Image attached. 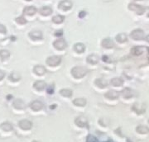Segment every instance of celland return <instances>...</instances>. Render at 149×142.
I'll list each match as a JSON object with an SVG mask.
<instances>
[{
  "mask_svg": "<svg viewBox=\"0 0 149 142\" xmlns=\"http://www.w3.org/2000/svg\"><path fill=\"white\" fill-rule=\"evenodd\" d=\"M102 46L105 49H113L114 48V43L109 38H105L102 41Z\"/></svg>",
  "mask_w": 149,
  "mask_h": 142,
  "instance_id": "20",
  "label": "cell"
},
{
  "mask_svg": "<svg viewBox=\"0 0 149 142\" xmlns=\"http://www.w3.org/2000/svg\"><path fill=\"white\" fill-rule=\"evenodd\" d=\"M144 40L146 41V42H148V43H149V34L148 35V36H146L145 37V38H144Z\"/></svg>",
  "mask_w": 149,
  "mask_h": 142,
  "instance_id": "37",
  "label": "cell"
},
{
  "mask_svg": "<svg viewBox=\"0 0 149 142\" xmlns=\"http://www.w3.org/2000/svg\"><path fill=\"white\" fill-rule=\"evenodd\" d=\"M0 33L1 34H3V35H5L6 33H7V28H6V26L4 25H3V24H1V23H0Z\"/></svg>",
  "mask_w": 149,
  "mask_h": 142,
  "instance_id": "35",
  "label": "cell"
},
{
  "mask_svg": "<svg viewBox=\"0 0 149 142\" xmlns=\"http://www.w3.org/2000/svg\"><path fill=\"white\" fill-rule=\"evenodd\" d=\"M146 50V47L144 46H134L131 50H130V52L133 55V56H141L143 54L144 51Z\"/></svg>",
  "mask_w": 149,
  "mask_h": 142,
  "instance_id": "14",
  "label": "cell"
},
{
  "mask_svg": "<svg viewBox=\"0 0 149 142\" xmlns=\"http://www.w3.org/2000/svg\"><path fill=\"white\" fill-rule=\"evenodd\" d=\"M27 1H32V0H27Z\"/></svg>",
  "mask_w": 149,
  "mask_h": 142,
  "instance_id": "43",
  "label": "cell"
},
{
  "mask_svg": "<svg viewBox=\"0 0 149 142\" xmlns=\"http://www.w3.org/2000/svg\"><path fill=\"white\" fill-rule=\"evenodd\" d=\"M21 79V76L20 74L17 72H13L11 73L10 75L8 76V81L9 82H12V83H17L18 81H20Z\"/></svg>",
  "mask_w": 149,
  "mask_h": 142,
  "instance_id": "26",
  "label": "cell"
},
{
  "mask_svg": "<svg viewBox=\"0 0 149 142\" xmlns=\"http://www.w3.org/2000/svg\"><path fill=\"white\" fill-rule=\"evenodd\" d=\"M148 17H149V13H148Z\"/></svg>",
  "mask_w": 149,
  "mask_h": 142,
  "instance_id": "42",
  "label": "cell"
},
{
  "mask_svg": "<svg viewBox=\"0 0 149 142\" xmlns=\"http://www.w3.org/2000/svg\"><path fill=\"white\" fill-rule=\"evenodd\" d=\"M13 108L15 111H18V112H23L26 110V104L23 101L17 98L13 102Z\"/></svg>",
  "mask_w": 149,
  "mask_h": 142,
  "instance_id": "8",
  "label": "cell"
},
{
  "mask_svg": "<svg viewBox=\"0 0 149 142\" xmlns=\"http://www.w3.org/2000/svg\"><path fill=\"white\" fill-rule=\"evenodd\" d=\"M33 72L37 74V75L41 76V75H43V74H46L47 70H46L45 67L42 66V65H36V66L33 68Z\"/></svg>",
  "mask_w": 149,
  "mask_h": 142,
  "instance_id": "23",
  "label": "cell"
},
{
  "mask_svg": "<svg viewBox=\"0 0 149 142\" xmlns=\"http://www.w3.org/2000/svg\"><path fill=\"white\" fill-rule=\"evenodd\" d=\"M88 73V69L83 66H75L71 69V74L75 79H81Z\"/></svg>",
  "mask_w": 149,
  "mask_h": 142,
  "instance_id": "3",
  "label": "cell"
},
{
  "mask_svg": "<svg viewBox=\"0 0 149 142\" xmlns=\"http://www.w3.org/2000/svg\"><path fill=\"white\" fill-rule=\"evenodd\" d=\"M73 6V3L70 0H62L58 4V8L61 9V10L63 11H68L70 9H71Z\"/></svg>",
  "mask_w": 149,
  "mask_h": 142,
  "instance_id": "13",
  "label": "cell"
},
{
  "mask_svg": "<svg viewBox=\"0 0 149 142\" xmlns=\"http://www.w3.org/2000/svg\"><path fill=\"white\" fill-rule=\"evenodd\" d=\"M87 62L91 64H97L99 62V57L96 55H91L87 57Z\"/></svg>",
  "mask_w": 149,
  "mask_h": 142,
  "instance_id": "28",
  "label": "cell"
},
{
  "mask_svg": "<svg viewBox=\"0 0 149 142\" xmlns=\"http://www.w3.org/2000/svg\"><path fill=\"white\" fill-rule=\"evenodd\" d=\"M104 98L112 103H116L119 99V93L116 90H109L104 94Z\"/></svg>",
  "mask_w": 149,
  "mask_h": 142,
  "instance_id": "4",
  "label": "cell"
},
{
  "mask_svg": "<svg viewBox=\"0 0 149 142\" xmlns=\"http://www.w3.org/2000/svg\"><path fill=\"white\" fill-rule=\"evenodd\" d=\"M16 22L17 23H18V24H20V25H24V24H26V23H27V20L25 19V17H24L21 16V17H17Z\"/></svg>",
  "mask_w": 149,
  "mask_h": 142,
  "instance_id": "33",
  "label": "cell"
},
{
  "mask_svg": "<svg viewBox=\"0 0 149 142\" xmlns=\"http://www.w3.org/2000/svg\"><path fill=\"white\" fill-rule=\"evenodd\" d=\"M86 142H99V141L97 140V138H95L93 136H89L87 137V141Z\"/></svg>",
  "mask_w": 149,
  "mask_h": 142,
  "instance_id": "34",
  "label": "cell"
},
{
  "mask_svg": "<svg viewBox=\"0 0 149 142\" xmlns=\"http://www.w3.org/2000/svg\"><path fill=\"white\" fill-rule=\"evenodd\" d=\"M115 39H116L118 43H119V44H125V43L128 42V36L125 33H119V34H118L116 37H115Z\"/></svg>",
  "mask_w": 149,
  "mask_h": 142,
  "instance_id": "22",
  "label": "cell"
},
{
  "mask_svg": "<svg viewBox=\"0 0 149 142\" xmlns=\"http://www.w3.org/2000/svg\"><path fill=\"white\" fill-rule=\"evenodd\" d=\"M60 94L64 98H70V97H72L73 93L71 90L68 89H63L60 91Z\"/></svg>",
  "mask_w": 149,
  "mask_h": 142,
  "instance_id": "30",
  "label": "cell"
},
{
  "mask_svg": "<svg viewBox=\"0 0 149 142\" xmlns=\"http://www.w3.org/2000/svg\"><path fill=\"white\" fill-rule=\"evenodd\" d=\"M10 57V52L7 50H1L0 51V59L2 60H5Z\"/></svg>",
  "mask_w": 149,
  "mask_h": 142,
  "instance_id": "31",
  "label": "cell"
},
{
  "mask_svg": "<svg viewBox=\"0 0 149 142\" xmlns=\"http://www.w3.org/2000/svg\"><path fill=\"white\" fill-rule=\"evenodd\" d=\"M74 51L77 53H83L85 51V46L82 43H76L74 46Z\"/></svg>",
  "mask_w": 149,
  "mask_h": 142,
  "instance_id": "29",
  "label": "cell"
},
{
  "mask_svg": "<svg viewBox=\"0 0 149 142\" xmlns=\"http://www.w3.org/2000/svg\"><path fill=\"white\" fill-rule=\"evenodd\" d=\"M17 126L21 129L22 131L24 132H28L31 131L32 128V122L27 119H22L21 121H18Z\"/></svg>",
  "mask_w": 149,
  "mask_h": 142,
  "instance_id": "6",
  "label": "cell"
},
{
  "mask_svg": "<svg viewBox=\"0 0 149 142\" xmlns=\"http://www.w3.org/2000/svg\"><path fill=\"white\" fill-rule=\"evenodd\" d=\"M146 111H147V107L142 103H133L131 107V112L134 115L138 116H143L146 113Z\"/></svg>",
  "mask_w": 149,
  "mask_h": 142,
  "instance_id": "1",
  "label": "cell"
},
{
  "mask_svg": "<svg viewBox=\"0 0 149 142\" xmlns=\"http://www.w3.org/2000/svg\"><path fill=\"white\" fill-rule=\"evenodd\" d=\"M147 124H148V128H149V118L148 119V121H147Z\"/></svg>",
  "mask_w": 149,
  "mask_h": 142,
  "instance_id": "40",
  "label": "cell"
},
{
  "mask_svg": "<svg viewBox=\"0 0 149 142\" xmlns=\"http://www.w3.org/2000/svg\"><path fill=\"white\" fill-rule=\"evenodd\" d=\"M135 94L134 92L129 88H124L122 91L119 93V98H121L125 103H129L134 99Z\"/></svg>",
  "mask_w": 149,
  "mask_h": 142,
  "instance_id": "2",
  "label": "cell"
},
{
  "mask_svg": "<svg viewBox=\"0 0 149 142\" xmlns=\"http://www.w3.org/2000/svg\"><path fill=\"white\" fill-rule=\"evenodd\" d=\"M129 37L134 42H141V41L144 40L145 34H144L143 30L138 28V29H135V30L132 31L130 35H129Z\"/></svg>",
  "mask_w": 149,
  "mask_h": 142,
  "instance_id": "5",
  "label": "cell"
},
{
  "mask_svg": "<svg viewBox=\"0 0 149 142\" xmlns=\"http://www.w3.org/2000/svg\"><path fill=\"white\" fill-rule=\"evenodd\" d=\"M46 87H47V84L42 80H38L33 84V88L37 91H43L46 89Z\"/></svg>",
  "mask_w": 149,
  "mask_h": 142,
  "instance_id": "21",
  "label": "cell"
},
{
  "mask_svg": "<svg viewBox=\"0 0 149 142\" xmlns=\"http://www.w3.org/2000/svg\"><path fill=\"white\" fill-rule=\"evenodd\" d=\"M29 37L33 40H41L42 39V33L39 31H33L29 33Z\"/></svg>",
  "mask_w": 149,
  "mask_h": 142,
  "instance_id": "27",
  "label": "cell"
},
{
  "mask_svg": "<svg viewBox=\"0 0 149 142\" xmlns=\"http://www.w3.org/2000/svg\"><path fill=\"white\" fill-rule=\"evenodd\" d=\"M5 75H6L5 72L0 69V81H2L3 79L5 78Z\"/></svg>",
  "mask_w": 149,
  "mask_h": 142,
  "instance_id": "36",
  "label": "cell"
},
{
  "mask_svg": "<svg viewBox=\"0 0 149 142\" xmlns=\"http://www.w3.org/2000/svg\"><path fill=\"white\" fill-rule=\"evenodd\" d=\"M128 9L136 12L138 15H143L145 12V8L143 6L139 5V4H136V3H129Z\"/></svg>",
  "mask_w": 149,
  "mask_h": 142,
  "instance_id": "9",
  "label": "cell"
},
{
  "mask_svg": "<svg viewBox=\"0 0 149 142\" xmlns=\"http://www.w3.org/2000/svg\"><path fill=\"white\" fill-rule=\"evenodd\" d=\"M73 104L76 107H84L87 104V101L84 98H75L73 100Z\"/></svg>",
  "mask_w": 149,
  "mask_h": 142,
  "instance_id": "24",
  "label": "cell"
},
{
  "mask_svg": "<svg viewBox=\"0 0 149 142\" xmlns=\"http://www.w3.org/2000/svg\"><path fill=\"white\" fill-rule=\"evenodd\" d=\"M74 123L78 127H81V128H85L88 126V121L86 120V118L83 117V116H79L74 120Z\"/></svg>",
  "mask_w": 149,
  "mask_h": 142,
  "instance_id": "15",
  "label": "cell"
},
{
  "mask_svg": "<svg viewBox=\"0 0 149 142\" xmlns=\"http://www.w3.org/2000/svg\"><path fill=\"white\" fill-rule=\"evenodd\" d=\"M53 46L58 51H63L67 47V43L64 39L60 38V39H57L56 41L53 42Z\"/></svg>",
  "mask_w": 149,
  "mask_h": 142,
  "instance_id": "12",
  "label": "cell"
},
{
  "mask_svg": "<svg viewBox=\"0 0 149 142\" xmlns=\"http://www.w3.org/2000/svg\"><path fill=\"white\" fill-rule=\"evenodd\" d=\"M0 130L3 132H11L13 130V126L8 121H4L0 125Z\"/></svg>",
  "mask_w": 149,
  "mask_h": 142,
  "instance_id": "17",
  "label": "cell"
},
{
  "mask_svg": "<svg viewBox=\"0 0 149 142\" xmlns=\"http://www.w3.org/2000/svg\"><path fill=\"white\" fill-rule=\"evenodd\" d=\"M104 142H113L112 140H108V141H104Z\"/></svg>",
  "mask_w": 149,
  "mask_h": 142,
  "instance_id": "39",
  "label": "cell"
},
{
  "mask_svg": "<svg viewBox=\"0 0 149 142\" xmlns=\"http://www.w3.org/2000/svg\"><path fill=\"white\" fill-rule=\"evenodd\" d=\"M32 142H41V141H33Z\"/></svg>",
  "mask_w": 149,
  "mask_h": 142,
  "instance_id": "41",
  "label": "cell"
},
{
  "mask_svg": "<svg viewBox=\"0 0 149 142\" xmlns=\"http://www.w3.org/2000/svg\"><path fill=\"white\" fill-rule=\"evenodd\" d=\"M135 132L139 136H148L149 134L148 126H144V125H139V126L135 127Z\"/></svg>",
  "mask_w": 149,
  "mask_h": 142,
  "instance_id": "7",
  "label": "cell"
},
{
  "mask_svg": "<svg viewBox=\"0 0 149 142\" xmlns=\"http://www.w3.org/2000/svg\"><path fill=\"white\" fill-rule=\"evenodd\" d=\"M39 13L42 16H49L52 13V8L49 6H43L39 9Z\"/></svg>",
  "mask_w": 149,
  "mask_h": 142,
  "instance_id": "19",
  "label": "cell"
},
{
  "mask_svg": "<svg viewBox=\"0 0 149 142\" xmlns=\"http://www.w3.org/2000/svg\"><path fill=\"white\" fill-rule=\"evenodd\" d=\"M52 21L56 24H60V23H62L65 20V17L62 15H56L52 17Z\"/></svg>",
  "mask_w": 149,
  "mask_h": 142,
  "instance_id": "32",
  "label": "cell"
},
{
  "mask_svg": "<svg viewBox=\"0 0 149 142\" xmlns=\"http://www.w3.org/2000/svg\"><path fill=\"white\" fill-rule=\"evenodd\" d=\"M37 12V9L34 6H27L23 9V14L27 16H32Z\"/></svg>",
  "mask_w": 149,
  "mask_h": 142,
  "instance_id": "18",
  "label": "cell"
},
{
  "mask_svg": "<svg viewBox=\"0 0 149 142\" xmlns=\"http://www.w3.org/2000/svg\"><path fill=\"white\" fill-rule=\"evenodd\" d=\"M95 84L96 86H98V88L102 89H106L107 87H108V85H109L108 82L104 79H97L95 81Z\"/></svg>",
  "mask_w": 149,
  "mask_h": 142,
  "instance_id": "25",
  "label": "cell"
},
{
  "mask_svg": "<svg viewBox=\"0 0 149 142\" xmlns=\"http://www.w3.org/2000/svg\"><path fill=\"white\" fill-rule=\"evenodd\" d=\"M124 84V81L123 79H122L121 78H113V79L109 81V84L114 87V88H120L122 87L123 85Z\"/></svg>",
  "mask_w": 149,
  "mask_h": 142,
  "instance_id": "16",
  "label": "cell"
},
{
  "mask_svg": "<svg viewBox=\"0 0 149 142\" xmlns=\"http://www.w3.org/2000/svg\"><path fill=\"white\" fill-rule=\"evenodd\" d=\"M61 62V58L60 56H56V55L50 56L46 60V63L48 66H52V67L59 65Z\"/></svg>",
  "mask_w": 149,
  "mask_h": 142,
  "instance_id": "10",
  "label": "cell"
},
{
  "mask_svg": "<svg viewBox=\"0 0 149 142\" xmlns=\"http://www.w3.org/2000/svg\"><path fill=\"white\" fill-rule=\"evenodd\" d=\"M135 1H140V0H135Z\"/></svg>",
  "mask_w": 149,
  "mask_h": 142,
  "instance_id": "44",
  "label": "cell"
},
{
  "mask_svg": "<svg viewBox=\"0 0 149 142\" xmlns=\"http://www.w3.org/2000/svg\"><path fill=\"white\" fill-rule=\"evenodd\" d=\"M148 62H149V56H148Z\"/></svg>",
  "mask_w": 149,
  "mask_h": 142,
  "instance_id": "45",
  "label": "cell"
},
{
  "mask_svg": "<svg viewBox=\"0 0 149 142\" xmlns=\"http://www.w3.org/2000/svg\"><path fill=\"white\" fill-rule=\"evenodd\" d=\"M146 50H147V52L148 53L149 55V47H146Z\"/></svg>",
  "mask_w": 149,
  "mask_h": 142,
  "instance_id": "38",
  "label": "cell"
},
{
  "mask_svg": "<svg viewBox=\"0 0 149 142\" xmlns=\"http://www.w3.org/2000/svg\"><path fill=\"white\" fill-rule=\"evenodd\" d=\"M29 107L33 112H40L44 108V104L41 101L35 100L29 104Z\"/></svg>",
  "mask_w": 149,
  "mask_h": 142,
  "instance_id": "11",
  "label": "cell"
}]
</instances>
